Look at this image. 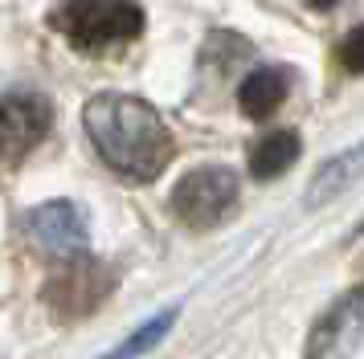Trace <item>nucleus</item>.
Returning a JSON list of instances; mask_svg holds the SVG:
<instances>
[{"mask_svg": "<svg viewBox=\"0 0 364 359\" xmlns=\"http://www.w3.org/2000/svg\"><path fill=\"white\" fill-rule=\"evenodd\" d=\"M336 57H340V65H344L348 74H364V25H356V29H348L340 37Z\"/></svg>", "mask_w": 364, "mask_h": 359, "instance_id": "12", "label": "nucleus"}, {"mask_svg": "<svg viewBox=\"0 0 364 359\" xmlns=\"http://www.w3.org/2000/svg\"><path fill=\"white\" fill-rule=\"evenodd\" d=\"M82 127L102 163L135 184L156 180L176 151L160 111L135 94H115V90L95 94L82 111Z\"/></svg>", "mask_w": 364, "mask_h": 359, "instance_id": "1", "label": "nucleus"}, {"mask_svg": "<svg viewBox=\"0 0 364 359\" xmlns=\"http://www.w3.org/2000/svg\"><path fill=\"white\" fill-rule=\"evenodd\" d=\"M291 94V70L287 65H262L242 78L237 86V106L250 118H270Z\"/></svg>", "mask_w": 364, "mask_h": 359, "instance_id": "9", "label": "nucleus"}, {"mask_svg": "<svg viewBox=\"0 0 364 359\" xmlns=\"http://www.w3.org/2000/svg\"><path fill=\"white\" fill-rule=\"evenodd\" d=\"M25 233L37 249H46L53 258H70V253H82L86 249V216L78 204L70 200H50V204H37L29 216H25Z\"/></svg>", "mask_w": 364, "mask_h": 359, "instance_id": "7", "label": "nucleus"}, {"mask_svg": "<svg viewBox=\"0 0 364 359\" xmlns=\"http://www.w3.org/2000/svg\"><path fill=\"white\" fill-rule=\"evenodd\" d=\"M53 111L33 90H9L0 94V163H21L46 135Z\"/></svg>", "mask_w": 364, "mask_h": 359, "instance_id": "6", "label": "nucleus"}, {"mask_svg": "<svg viewBox=\"0 0 364 359\" xmlns=\"http://www.w3.org/2000/svg\"><path fill=\"white\" fill-rule=\"evenodd\" d=\"M360 176H364V139L352 143V147H344L340 155H331V160H323L319 167H315L303 204H307V209H323V204H331L336 196H344Z\"/></svg>", "mask_w": 364, "mask_h": 359, "instance_id": "8", "label": "nucleus"}, {"mask_svg": "<svg viewBox=\"0 0 364 359\" xmlns=\"http://www.w3.org/2000/svg\"><path fill=\"white\" fill-rule=\"evenodd\" d=\"M299 151H303L299 131H274V135H266V139H258L254 151H250V176L254 180L282 176L287 167H295Z\"/></svg>", "mask_w": 364, "mask_h": 359, "instance_id": "10", "label": "nucleus"}, {"mask_svg": "<svg viewBox=\"0 0 364 359\" xmlns=\"http://www.w3.org/2000/svg\"><path fill=\"white\" fill-rule=\"evenodd\" d=\"M111 286H115L111 265H102L99 258H90L82 249V253L58 258V265L50 270L46 286H41V302L50 306L53 319L70 323V319H86L111 294Z\"/></svg>", "mask_w": 364, "mask_h": 359, "instance_id": "3", "label": "nucleus"}, {"mask_svg": "<svg viewBox=\"0 0 364 359\" xmlns=\"http://www.w3.org/2000/svg\"><path fill=\"white\" fill-rule=\"evenodd\" d=\"M176 314H181L176 306L160 310V314H156V319H148L139 331H132V335H127V339L115 347V351H107V355H99V359H135V355H144V351H151V347H156V343L164 339L168 331H172Z\"/></svg>", "mask_w": 364, "mask_h": 359, "instance_id": "11", "label": "nucleus"}, {"mask_svg": "<svg viewBox=\"0 0 364 359\" xmlns=\"http://www.w3.org/2000/svg\"><path fill=\"white\" fill-rule=\"evenodd\" d=\"M364 339V282L331 298V306L311 323L303 359H352Z\"/></svg>", "mask_w": 364, "mask_h": 359, "instance_id": "5", "label": "nucleus"}, {"mask_svg": "<svg viewBox=\"0 0 364 359\" xmlns=\"http://www.w3.org/2000/svg\"><path fill=\"white\" fill-rule=\"evenodd\" d=\"M303 4H307V9H315V13H331L340 0H303Z\"/></svg>", "mask_w": 364, "mask_h": 359, "instance_id": "13", "label": "nucleus"}, {"mask_svg": "<svg viewBox=\"0 0 364 359\" xmlns=\"http://www.w3.org/2000/svg\"><path fill=\"white\" fill-rule=\"evenodd\" d=\"M50 25L78 53H102L144 33V9L139 0H58Z\"/></svg>", "mask_w": 364, "mask_h": 359, "instance_id": "2", "label": "nucleus"}, {"mask_svg": "<svg viewBox=\"0 0 364 359\" xmlns=\"http://www.w3.org/2000/svg\"><path fill=\"white\" fill-rule=\"evenodd\" d=\"M237 172L225 167V163H205V167H193L176 180V188L168 196V209L172 216L188 228H217L237 204Z\"/></svg>", "mask_w": 364, "mask_h": 359, "instance_id": "4", "label": "nucleus"}]
</instances>
